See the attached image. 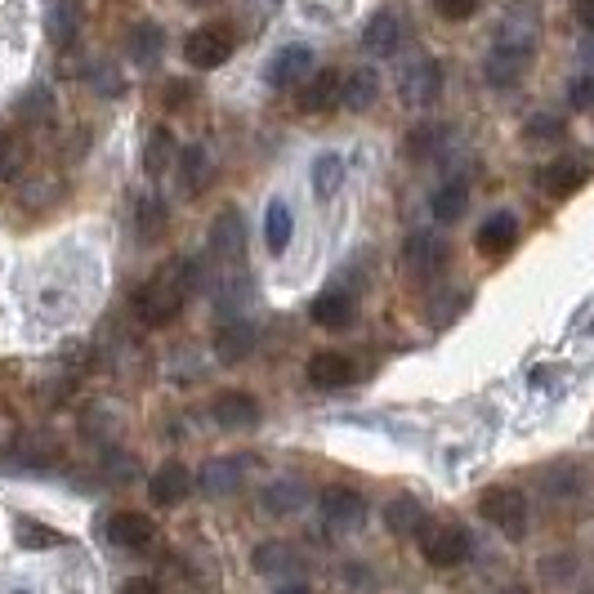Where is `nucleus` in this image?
Here are the masks:
<instances>
[{"label":"nucleus","instance_id":"f257e3e1","mask_svg":"<svg viewBox=\"0 0 594 594\" xmlns=\"http://www.w3.org/2000/svg\"><path fill=\"white\" fill-rule=\"evenodd\" d=\"M192 286H197V264H192V259H179V264L157 268V273L143 281V290L135 295V314H139V323H148V327H166L170 318H179V309L188 305Z\"/></svg>","mask_w":594,"mask_h":594},{"label":"nucleus","instance_id":"f03ea898","mask_svg":"<svg viewBox=\"0 0 594 594\" xmlns=\"http://www.w3.org/2000/svg\"><path fill=\"white\" fill-rule=\"evenodd\" d=\"M478 514H483L496 532H505V536H514V541L527 532V496H523L518 487H487L483 501H478Z\"/></svg>","mask_w":594,"mask_h":594},{"label":"nucleus","instance_id":"7ed1b4c3","mask_svg":"<svg viewBox=\"0 0 594 594\" xmlns=\"http://www.w3.org/2000/svg\"><path fill=\"white\" fill-rule=\"evenodd\" d=\"M469 532L456 523H438V527H420V554L434 567H461L469 558Z\"/></svg>","mask_w":594,"mask_h":594},{"label":"nucleus","instance_id":"20e7f679","mask_svg":"<svg viewBox=\"0 0 594 594\" xmlns=\"http://www.w3.org/2000/svg\"><path fill=\"white\" fill-rule=\"evenodd\" d=\"M232 50H237L232 28H197V32L184 41V59H188V68H197V72L224 68V63L232 59Z\"/></svg>","mask_w":594,"mask_h":594},{"label":"nucleus","instance_id":"39448f33","mask_svg":"<svg viewBox=\"0 0 594 594\" xmlns=\"http://www.w3.org/2000/svg\"><path fill=\"white\" fill-rule=\"evenodd\" d=\"M447 259H452V250H447V241L438 232H412L407 246H403V264H407V273L416 281H434L447 268Z\"/></svg>","mask_w":594,"mask_h":594},{"label":"nucleus","instance_id":"423d86ee","mask_svg":"<svg viewBox=\"0 0 594 594\" xmlns=\"http://www.w3.org/2000/svg\"><path fill=\"white\" fill-rule=\"evenodd\" d=\"M398 95H403L407 108H429V103L443 95V68H438L434 59L407 63L403 77H398Z\"/></svg>","mask_w":594,"mask_h":594},{"label":"nucleus","instance_id":"0eeeda50","mask_svg":"<svg viewBox=\"0 0 594 594\" xmlns=\"http://www.w3.org/2000/svg\"><path fill=\"white\" fill-rule=\"evenodd\" d=\"M210 255L219 264H228V268L241 264V255H246V219L237 210H219L215 215V224H210Z\"/></svg>","mask_w":594,"mask_h":594},{"label":"nucleus","instance_id":"6e6552de","mask_svg":"<svg viewBox=\"0 0 594 594\" xmlns=\"http://www.w3.org/2000/svg\"><path fill=\"white\" fill-rule=\"evenodd\" d=\"M103 536H108L117 550H148L152 536H157V527H152V518L139 514V509H117V514L103 523Z\"/></svg>","mask_w":594,"mask_h":594},{"label":"nucleus","instance_id":"1a4fd4ad","mask_svg":"<svg viewBox=\"0 0 594 594\" xmlns=\"http://www.w3.org/2000/svg\"><path fill=\"white\" fill-rule=\"evenodd\" d=\"M241 483H246V461H241V456L206 461L201 474H197V487H201L206 496H232Z\"/></svg>","mask_w":594,"mask_h":594},{"label":"nucleus","instance_id":"9d476101","mask_svg":"<svg viewBox=\"0 0 594 594\" xmlns=\"http://www.w3.org/2000/svg\"><path fill=\"white\" fill-rule=\"evenodd\" d=\"M323 518L331 523V527H358L363 518H367V501H363V492H354V487H327L323 492Z\"/></svg>","mask_w":594,"mask_h":594},{"label":"nucleus","instance_id":"9b49d317","mask_svg":"<svg viewBox=\"0 0 594 594\" xmlns=\"http://www.w3.org/2000/svg\"><path fill=\"white\" fill-rule=\"evenodd\" d=\"M403 32H407L403 14H398V10H380V14L367 23V32H363V50L376 55V59H389V55L403 46Z\"/></svg>","mask_w":594,"mask_h":594},{"label":"nucleus","instance_id":"f8f14e48","mask_svg":"<svg viewBox=\"0 0 594 594\" xmlns=\"http://www.w3.org/2000/svg\"><path fill=\"white\" fill-rule=\"evenodd\" d=\"M188 492H192V474H188L184 461H166V465L148 478L152 505H179V501H188Z\"/></svg>","mask_w":594,"mask_h":594},{"label":"nucleus","instance_id":"ddd939ff","mask_svg":"<svg viewBox=\"0 0 594 594\" xmlns=\"http://www.w3.org/2000/svg\"><path fill=\"white\" fill-rule=\"evenodd\" d=\"M259 505H264V514H273V518L300 514V509L309 505V487H305L300 478H277V483H268V487L259 492Z\"/></svg>","mask_w":594,"mask_h":594},{"label":"nucleus","instance_id":"4468645a","mask_svg":"<svg viewBox=\"0 0 594 594\" xmlns=\"http://www.w3.org/2000/svg\"><path fill=\"white\" fill-rule=\"evenodd\" d=\"M305 376H309L314 389H345V385L354 380V363H349L345 354H336V349H323V354L309 358Z\"/></svg>","mask_w":594,"mask_h":594},{"label":"nucleus","instance_id":"2eb2a0df","mask_svg":"<svg viewBox=\"0 0 594 594\" xmlns=\"http://www.w3.org/2000/svg\"><path fill=\"white\" fill-rule=\"evenodd\" d=\"M340 99H345V77L331 72V68H323V72L300 90V108H305V112H336Z\"/></svg>","mask_w":594,"mask_h":594},{"label":"nucleus","instance_id":"dca6fc26","mask_svg":"<svg viewBox=\"0 0 594 594\" xmlns=\"http://www.w3.org/2000/svg\"><path fill=\"white\" fill-rule=\"evenodd\" d=\"M255 345H259V336H255V327H250L246 318H232V323H224V327L215 331V354H219V363H241V358L255 354Z\"/></svg>","mask_w":594,"mask_h":594},{"label":"nucleus","instance_id":"f3484780","mask_svg":"<svg viewBox=\"0 0 594 594\" xmlns=\"http://www.w3.org/2000/svg\"><path fill=\"white\" fill-rule=\"evenodd\" d=\"M536 184L550 192V197H572L581 184H585V166L581 161H572V157H558V161H550L541 175H536Z\"/></svg>","mask_w":594,"mask_h":594},{"label":"nucleus","instance_id":"a211bd4d","mask_svg":"<svg viewBox=\"0 0 594 594\" xmlns=\"http://www.w3.org/2000/svg\"><path fill=\"white\" fill-rule=\"evenodd\" d=\"M250 563H255V572H264V576H290V572H300V554H295V545H286V541H264V545H255Z\"/></svg>","mask_w":594,"mask_h":594},{"label":"nucleus","instance_id":"6ab92c4d","mask_svg":"<svg viewBox=\"0 0 594 594\" xmlns=\"http://www.w3.org/2000/svg\"><path fill=\"white\" fill-rule=\"evenodd\" d=\"M345 175H349L345 157H340V152H323V157L314 161V170H309V188H314V197H318V201H331V197L345 188Z\"/></svg>","mask_w":594,"mask_h":594},{"label":"nucleus","instance_id":"aec40b11","mask_svg":"<svg viewBox=\"0 0 594 594\" xmlns=\"http://www.w3.org/2000/svg\"><path fill=\"white\" fill-rule=\"evenodd\" d=\"M246 300H250V273L228 268V273L215 281V305H219V314H224V318H237V314L246 309Z\"/></svg>","mask_w":594,"mask_h":594},{"label":"nucleus","instance_id":"412c9836","mask_svg":"<svg viewBox=\"0 0 594 594\" xmlns=\"http://www.w3.org/2000/svg\"><path fill=\"white\" fill-rule=\"evenodd\" d=\"M514 241H518V219L509 210H496L492 219H483V228H478V250L483 255H505Z\"/></svg>","mask_w":594,"mask_h":594},{"label":"nucleus","instance_id":"4be33fe9","mask_svg":"<svg viewBox=\"0 0 594 594\" xmlns=\"http://www.w3.org/2000/svg\"><path fill=\"white\" fill-rule=\"evenodd\" d=\"M215 420L224 429H255L259 425V403L250 394H224L215 403Z\"/></svg>","mask_w":594,"mask_h":594},{"label":"nucleus","instance_id":"5701e85b","mask_svg":"<svg viewBox=\"0 0 594 594\" xmlns=\"http://www.w3.org/2000/svg\"><path fill=\"white\" fill-rule=\"evenodd\" d=\"M376 99H380V77H376L372 68H354V72L345 77V99H340V108L367 112Z\"/></svg>","mask_w":594,"mask_h":594},{"label":"nucleus","instance_id":"b1692460","mask_svg":"<svg viewBox=\"0 0 594 594\" xmlns=\"http://www.w3.org/2000/svg\"><path fill=\"white\" fill-rule=\"evenodd\" d=\"M385 527H389L394 536H416V532L425 527V505H420L416 496H394V501L385 505Z\"/></svg>","mask_w":594,"mask_h":594},{"label":"nucleus","instance_id":"393cba45","mask_svg":"<svg viewBox=\"0 0 594 594\" xmlns=\"http://www.w3.org/2000/svg\"><path fill=\"white\" fill-rule=\"evenodd\" d=\"M309 68H314V55H309L305 46H286V50L268 63V81H273V86H295Z\"/></svg>","mask_w":594,"mask_h":594},{"label":"nucleus","instance_id":"a878e982","mask_svg":"<svg viewBox=\"0 0 594 594\" xmlns=\"http://www.w3.org/2000/svg\"><path fill=\"white\" fill-rule=\"evenodd\" d=\"M161 46H166V37H161L157 23H135L130 37H126V55H130L139 68H152V63L161 59Z\"/></svg>","mask_w":594,"mask_h":594},{"label":"nucleus","instance_id":"bb28decb","mask_svg":"<svg viewBox=\"0 0 594 594\" xmlns=\"http://www.w3.org/2000/svg\"><path fill=\"white\" fill-rule=\"evenodd\" d=\"M166 228H170L166 201H161V197H143V201L135 206V232H139V241H161Z\"/></svg>","mask_w":594,"mask_h":594},{"label":"nucleus","instance_id":"cd10ccee","mask_svg":"<svg viewBox=\"0 0 594 594\" xmlns=\"http://www.w3.org/2000/svg\"><path fill=\"white\" fill-rule=\"evenodd\" d=\"M314 323H318V327H331V331L349 327V323H354V300H349L345 290L318 295V300H314Z\"/></svg>","mask_w":594,"mask_h":594},{"label":"nucleus","instance_id":"c85d7f7f","mask_svg":"<svg viewBox=\"0 0 594 594\" xmlns=\"http://www.w3.org/2000/svg\"><path fill=\"white\" fill-rule=\"evenodd\" d=\"M175 161H179V152H175V135H170L166 126H157V130L148 135V148H143V170L157 179V175L175 170Z\"/></svg>","mask_w":594,"mask_h":594},{"label":"nucleus","instance_id":"c756f323","mask_svg":"<svg viewBox=\"0 0 594 594\" xmlns=\"http://www.w3.org/2000/svg\"><path fill=\"white\" fill-rule=\"evenodd\" d=\"M206 170H210V161H206V148H197V143H188V148L179 152V161H175L179 188H184L188 197H197V192L206 188Z\"/></svg>","mask_w":594,"mask_h":594},{"label":"nucleus","instance_id":"7c9ffc66","mask_svg":"<svg viewBox=\"0 0 594 594\" xmlns=\"http://www.w3.org/2000/svg\"><path fill=\"white\" fill-rule=\"evenodd\" d=\"M290 237H295V210L286 201H273L268 215H264V241H268V250L281 255L290 246Z\"/></svg>","mask_w":594,"mask_h":594},{"label":"nucleus","instance_id":"2f4dec72","mask_svg":"<svg viewBox=\"0 0 594 594\" xmlns=\"http://www.w3.org/2000/svg\"><path fill=\"white\" fill-rule=\"evenodd\" d=\"M46 28H50V41L55 46H72L77 32H81V6H77V0H55Z\"/></svg>","mask_w":594,"mask_h":594},{"label":"nucleus","instance_id":"473e14b6","mask_svg":"<svg viewBox=\"0 0 594 594\" xmlns=\"http://www.w3.org/2000/svg\"><path fill=\"white\" fill-rule=\"evenodd\" d=\"M465 206H469V188H465L461 179H447V184L429 197V210H434V219H438V224L461 219V215H465Z\"/></svg>","mask_w":594,"mask_h":594},{"label":"nucleus","instance_id":"72a5a7b5","mask_svg":"<svg viewBox=\"0 0 594 594\" xmlns=\"http://www.w3.org/2000/svg\"><path fill=\"white\" fill-rule=\"evenodd\" d=\"M447 126H438V121H429V126H416L412 135H407V157L412 161H425V157H438L443 148H447Z\"/></svg>","mask_w":594,"mask_h":594},{"label":"nucleus","instance_id":"f704fd0d","mask_svg":"<svg viewBox=\"0 0 594 594\" xmlns=\"http://www.w3.org/2000/svg\"><path fill=\"white\" fill-rule=\"evenodd\" d=\"M28 166V139H19L14 130H0V184H14Z\"/></svg>","mask_w":594,"mask_h":594},{"label":"nucleus","instance_id":"c9c22d12","mask_svg":"<svg viewBox=\"0 0 594 594\" xmlns=\"http://www.w3.org/2000/svg\"><path fill=\"white\" fill-rule=\"evenodd\" d=\"M523 72H527V59L492 50V55H487V72H483V77H487L496 90H509V86H518V81H523Z\"/></svg>","mask_w":594,"mask_h":594},{"label":"nucleus","instance_id":"e433bc0d","mask_svg":"<svg viewBox=\"0 0 594 594\" xmlns=\"http://www.w3.org/2000/svg\"><path fill=\"white\" fill-rule=\"evenodd\" d=\"M14 541L23 550H59L63 532H55L50 523H37V518H14Z\"/></svg>","mask_w":594,"mask_h":594},{"label":"nucleus","instance_id":"4c0bfd02","mask_svg":"<svg viewBox=\"0 0 594 594\" xmlns=\"http://www.w3.org/2000/svg\"><path fill=\"white\" fill-rule=\"evenodd\" d=\"M532 46H536L532 23H505V28L496 32V41H492V50H501V55H518V59H532Z\"/></svg>","mask_w":594,"mask_h":594},{"label":"nucleus","instance_id":"58836bf2","mask_svg":"<svg viewBox=\"0 0 594 594\" xmlns=\"http://www.w3.org/2000/svg\"><path fill=\"white\" fill-rule=\"evenodd\" d=\"M541 487L554 501H572V496H581V469L576 465H554V469L541 474Z\"/></svg>","mask_w":594,"mask_h":594},{"label":"nucleus","instance_id":"ea45409f","mask_svg":"<svg viewBox=\"0 0 594 594\" xmlns=\"http://www.w3.org/2000/svg\"><path fill=\"white\" fill-rule=\"evenodd\" d=\"M19 121H28V126H41V121H50V112H55V99H50V90H28L23 99H19Z\"/></svg>","mask_w":594,"mask_h":594},{"label":"nucleus","instance_id":"a19ab883","mask_svg":"<svg viewBox=\"0 0 594 594\" xmlns=\"http://www.w3.org/2000/svg\"><path fill=\"white\" fill-rule=\"evenodd\" d=\"M523 139H527V143H558V139H563V121L550 117V112H536V117H527Z\"/></svg>","mask_w":594,"mask_h":594},{"label":"nucleus","instance_id":"79ce46f5","mask_svg":"<svg viewBox=\"0 0 594 594\" xmlns=\"http://www.w3.org/2000/svg\"><path fill=\"white\" fill-rule=\"evenodd\" d=\"M19 456H23L28 465H46V461L59 456V447H55V438H41V434L32 438V434H28V438H19Z\"/></svg>","mask_w":594,"mask_h":594},{"label":"nucleus","instance_id":"37998d69","mask_svg":"<svg viewBox=\"0 0 594 594\" xmlns=\"http://www.w3.org/2000/svg\"><path fill=\"white\" fill-rule=\"evenodd\" d=\"M90 90H95V95H108V99H117V95L126 90V81H121L112 68H95V72H90Z\"/></svg>","mask_w":594,"mask_h":594},{"label":"nucleus","instance_id":"c03bdc74","mask_svg":"<svg viewBox=\"0 0 594 594\" xmlns=\"http://www.w3.org/2000/svg\"><path fill=\"white\" fill-rule=\"evenodd\" d=\"M434 10H438L447 23H461V19H474L478 0H434Z\"/></svg>","mask_w":594,"mask_h":594},{"label":"nucleus","instance_id":"a18cd8bd","mask_svg":"<svg viewBox=\"0 0 594 594\" xmlns=\"http://www.w3.org/2000/svg\"><path fill=\"white\" fill-rule=\"evenodd\" d=\"M567 99H572V108L594 112V77H576V81L567 86Z\"/></svg>","mask_w":594,"mask_h":594},{"label":"nucleus","instance_id":"49530a36","mask_svg":"<svg viewBox=\"0 0 594 594\" xmlns=\"http://www.w3.org/2000/svg\"><path fill=\"white\" fill-rule=\"evenodd\" d=\"M121 594H161V590H157V581H148V576H130V581L121 585Z\"/></svg>","mask_w":594,"mask_h":594},{"label":"nucleus","instance_id":"de8ad7c7","mask_svg":"<svg viewBox=\"0 0 594 594\" xmlns=\"http://www.w3.org/2000/svg\"><path fill=\"white\" fill-rule=\"evenodd\" d=\"M572 14H576V23H581V28H590V32H594V0H576Z\"/></svg>","mask_w":594,"mask_h":594},{"label":"nucleus","instance_id":"09e8293b","mask_svg":"<svg viewBox=\"0 0 594 594\" xmlns=\"http://www.w3.org/2000/svg\"><path fill=\"white\" fill-rule=\"evenodd\" d=\"M188 95H192V86H184V81H175V86H166V103H170V108H184L179 99H188Z\"/></svg>","mask_w":594,"mask_h":594},{"label":"nucleus","instance_id":"8fccbe9b","mask_svg":"<svg viewBox=\"0 0 594 594\" xmlns=\"http://www.w3.org/2000/svg\"><path fill=\"white\" fill-rule=\"evenodd\" d=\"M345 581H349V585H358V590H363V585H372V581H367V567H363V563L345 567Z\"/></svg>","mask_w":594,"mask_h":594},{"label":"nucleus","instance_id":"3c124183","mask_svg":"<svg viewBox=\"0 0 594 594\" xmlns=\"http://www.w3.org/2000/svg\"><path fill=\"white\" fill-rule=\"evenodd\" d=\"M581 59L594 68V32H585V41H581Z\"/></svg>","mask_w":594,"mask_h":594},{"label":"nucleus","instance_id":"603ef678","mask_svg":"<svg viewBox=\"0 0 594 594\" xmlns=\"http://www.w3.org/2000/svg\"><path fill=\"white\" fill-rule=\"evenodd\" d=\"M277 594H309V590H305V585H281Z\"/></svg>","mask_w":594,"mask_h":594},{"label":"nucleus","instance_id":"864d4df0","mask_svg":"<svg viewBox=\"0 0 594 594\" xmlns=\"http://www.w3.org/2000/svg\"><path fill=\"white\" fill-rule=\"evenodd\" d=\"M188 6H210V0H188Z\"/></svg>","mask_w":594,"mask_h":594}]
</instances>
